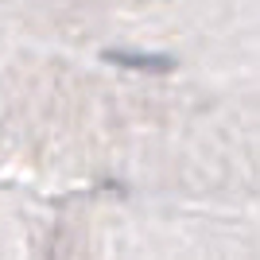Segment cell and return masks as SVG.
<instances>
[{
    "label": "cell",
    "mask_w": 260,
    "mask_h": 260,
    "mask_svg": "<svg viewBox=\"0 0 260 260\" xmlns=\"http://www.w3.org/2000/svg\"><path fill=\"white\" fill-rule=\"evenodd\" d=\"M113 62L120 66H132V70H148V74H167V70H175V58H167V54H140V51H113L109 54Z\"/></svg>",
    "instance_id": "obj_1"
}]
</instances>
